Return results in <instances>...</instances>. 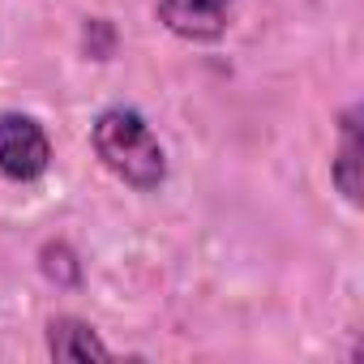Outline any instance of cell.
<instances>
[{
  "label": "cell",
  "instance_id": "obj_2",
  "mask_svg": "<svg viewBox=\"0 0 364 364\" xmlns=\"http://www.w3.org/2000/svg\"><path fill=\"white\" fill-rule=\"evenodd\" d=\"M52 167V137L26 112H0V176L14 185H35Z\"/></svg>",
  "mask_w": 364,
  "mask_h": 364
},
{
  "label": "cell",
  "instance_id": "obj_5",
  "mask_svg": "<svg viewBox=\"0 0 364 364\" xmlns=\"http://www.w3.org/2000/svg\"><path fill=\"white\" fill-rule=\"evenodd\" d=\"M330 180L347 206H360V103L338 112V146L330 159Z\"/></svg>",
  "mask_w": 364,
  "mask_h": 364
},
{
  "label": "cell",
  "instance_id": "obj_1",
  "mask_svg": "<svg viewBox=\"0 0 364 364\" xmlns=\"http://www.w3.org/2000/svg\"><path fill=\"white\" fill-rule=\"evenodd\" d=\"M90 146L95 159L120 180V185L137 189V193H154L167 180V150L159 141V133L150 129V120L137 107H103L90 124Z\"/></svg>",
  "mask_w": 364,
  "mask_h": 364
},
{
  "label": "cell",
  "instance_id": "obj_3",
  "mask_svg": "<svg viewBox=\"0 0 364 364\" xmlns=\"http://www.w3.org/2000/svg\"><path fill=\"white\" fill-rule=\"evenodd\" d=\"M236 0H159L154 18L185 43H219L232 26Z\"/></svg>",
  "mask_w": 364,
  "mask_h": 364
},
{
  "label": "cell",
  "instance_id": "obj_6",
  "mask_svg": "<svg viewBox=\"0 0 364 364\" xmlns=\"http://www.w3.org/2000/svg\"><path fill=\"white\" fill-rule=\"evenodd\" d=\"M43 274L56 283V287H73L77 279H82V262H77V253L65 245V240H56V245H43Z\"/></svg>",
  "mask_w": 364,
  "mask_h": 364
},
{
  "label": "cell",
  "instance_id": "obj_4",
  "mask_svg": "<svg viewBox=\"0 0 364 364\" xmlns=\"http://www.w3.org/2000/svg\"><path fill=\"white\" fill-rule=\"evenodd\" d=\"M48 355L52 360H112L116 351L99 338V330L86 321V317H73V313H56L48 321Z\"/></svg>",
  "mask_w": 364,
  "mask_h": 364
}]
</instances>
